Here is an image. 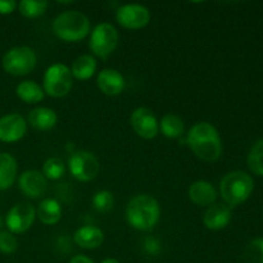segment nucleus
Returning <instances> with one entry per match:
<instances>
[{
    "label": "nucleus",
    "mask_w": 263,
    "mask_h": 263,
    "mask_svg": "<svg viewBox=\"0 0 263 263\" xmlns=\"http://www.w3.org/2000/svg\"><path fill=\"white\" fill-rule=\"evenodd\" d=\"M190 151L202 161L212 163L222 154V140L217 128L208 122H198L187 133Z\"/></svg>",
    "instance_id": "f257e3e1"
},
{
    "label": "nucleus",
    "mask_w": 263,
    "mask_h": 263,
    "mask_svg": "<svg viewBox=\"0 0 263 263\" xmlns=\"http://www.w3.org/2000/svg\"><path fill=\"white\" fill-rule=\"evenodd\" d=\"M126 218L131 228L139 231H149L159 222L161 207L156 198L149 194H139L128 202Z\"/></svg>",
    "instance_id": "f03ea898"
},
{
    "label": "nucleus",
    "mask_w": 263,
    "mask_h": 263,
    "mask_svg": "<svg viewBox=\"0 0 263 263\" xmlns=\"http://www.w3.org/2000/svg\"><path fill=\"white\" fill-rule=\"evenodd\" d=\"M253 189V179L244 171L229 172L220 182V194L229 207H235L246 202Z\"/></svg>",
    "instance_id": "7ed1b4c3"
},
{
    "label": "nucleus",
    "mask_w": 263,
    "mask_h": 263,
    "mask_svg": "<svg viewBox=\"0 0 263 263\" xmlns=\"http://www.w3.org/2000/svg\"><path fill=\"white\" fill-rule=\"evenodd\" d=\"M53 31L61 40L77 43L90 33V20L77 10L63 12L54 20Z\"/></svg>",
    "instance_id": "20e7f679"
},
{
    "label": "nucleus",
    "mask_w": 263,
    "mask_h": 263,
    "mask_svg": "<svg viewBox=\"0 0 263 263\" xmlns=\"http://www.w3.org/2000/svg\"><path fill=\"white\" fill-rule=\"evenodd\" d=\"M3 68L12 76H26L36 66V54L28 46H15L9 49L3 57Z\"/></svg>",
    "instance_id": "39448f33"
},
{
    "label": "nucleus",
    "mask_w": 263,
    "mask_h": 263,
    "mask_svg": "<svg viewBox=\"0 0 263 263\" xmlns=\"http://www.w3.org/2000/svg\"><path fill=\"white\" fill-rule=\"evenodd\" d=\"M73 86L71 69L63 63L51 64L44 74V92L51 98L66 97Z\"/></svg>",
    "instance_id": "423d86ee"
},
{
    "label": "nucleus",
    "mask_w": 263,
    "mask_h": 263,
    "mask_svg": "<svg viewBox=\"0 0 263 263\" xmlns=\"http://www.w3.org/2000/svg\"><path fill=\"white\" fill-rule=\"evenodd\" d=\"M118 45V32L110 23L103 22L95 26L90 35L89 46L92 53L102 59H107Z\"/></svg>",
    "instance_id": "0eeeda50"
},
{
    "label": "nucleus",
    "mask_w": 263,
    "mask_h": 263,
    "mask_svg": "<svg viewBox=\"0 0 263 263\" xmlns=\"http://www.w3.org/2000/svg\"><path fill=\"white\" fill-rule=\"evenodd\" d=\"M68 168L72 176L82 182L94 180L100 171L97 157L87 151H77L68 159Z\"/></svg>",
    "instance_id": "6e6552de"
},
{
    "label": "nucleus",
    "mask_w": 263,
    "mask_h": 263,
    "mask_svg": "<svg viewBox=\"0 0 263 263\" xmlns=\"http://www.w3.org/2000/svg\"><path fill=\"white\" fill-rule=\"evenodd\" d=\"M36 217V211L30 203H18L8 211L5 216V225L12 234H23L32 226Z\"/></svg>",
    "instance_id": "1a4fd4ad"
},
{
    "label": "nucleus",
    "mask_w": 263,
    "mask_h": 263,
    "mask_svg": "<svg viewBox=\"0 0 263 263\" xmlns=\"http://www.w3.org/2000/svg\"><path fill=\"white\" fill-rule=\"evenodd\" d=\"M116 20L122 27L128 30H140L151 22V12L140 4H126L118 8Z\"/></svg>",
    "instance_id": "9d476101"
},
{
    "label": "nucleus",
    "mask_w": 263,
    "mask_h": 263,
    "mask_svg": "<svg viewBox=\"0 0 263 263\" xmlns=\"http://www.w3.org/2000/svg\"><path fill=\"white\" fill-rule=\"evenodd\" d=\"M130 122L134 131L145 140H151L158 135L159 122L157 121L153 110L149 109V108H136L131 115Z\"/></svg>",
    "instance_id": "9b49d317"
},
{
    "label": "nucleus",
    "mask_w": 263,
    "mask_h": 263,
    "mask_svg": "<svg viewBox=\"0 0 263 263\" xmlns=\"http://www.w3.org/2000/svg\"><path fill=\"white\" fill-rule=\"evenodd\" d=\"M27 122L18 113L3 116L0 118V141L3 143H17L25 136Z\"/></svg>",
    "instance_id": "f8f14e48"
},
{
    "label": "nucleus",
    "mask_w": 263,
    "mask_h": 263,
    "mask_svg": "<svg viewBox=\"0 0 263 263\" xmlns=\"http://www.w3.org/2000/svg\"><path fill=\"white\" fill-rule=\"evenodd\" d=\"M18 185L23 194L31 199H36L45 194L48 189V180L41 172L36 170H28L22 172L18 179Z\"/></svg>",
    "instance_id": "ddd939ff"
},
{
    "label": "nucleus",
    "mask_w": 263,
    "mask_h": 263,
    "mask_svg": "<svg viewBox=\"0 0 263 263\" xmlns=\"http://www.w3.org/2000/svg\"><path fill=\"white\" fill-rule=\"evenodd\" d=\"M97 85L100 91L108 97L120 95L125 89V77L117 69L105 68L102 69L98 74Z\"/></svg>",
    "instance_id": "4468645a"
},
{
    "label": "nucleus",
    "mask_w": 263,
    "mask_h": 263,
    "mask_svg": "<svg viewBox=\"0 0 263 263\" xmlns=\"http://www.w3.org/2000/svg\"><path fill=\"white\" fill-rule=\"evenodd\" d=\"M231 216V210L228 204L215 203L210 205L203 215V223L212 231L222 230L230 223Z\"/></svg>",
    "instance_id": "2eb2a0df"
},
{
    "label": "nucleus",
    "mask_w": 263,
    "mask_h": 263,
    "mask_svg": "<svg viewBox=\"0 0 263 263\" xmlns=\"http://www.w3.org/2000/svg\"><path fill=\"white\" fill-rule=\"evenodd\" d=\"M189 199L199 207H210L217 199V192L211 182L199 180L189 186Z\"/></svg>",
    "instance_id": "dca6fc26"
},
{
    "label": "nucleus",
    "mask_w": 263,
    "mask_h": 263,
    "mask_svg": "<svg viewBox=\"0 0 263 263\" xmlns=\"http://www.w3.org/2000/svg\"><path fill=\"white\" fill-rule=\"evenodd\" d=\"M73 240L84 249H97L104 241V233L95 226H82L76 230Z\"/></svg>",
    "instance_id": "f3484780"
},
{
    "label": "nucleus",
    "mask_w": 263,
    "mask_h": 263,
    "mask_svg": "<svg viewBox=\"0 0 263 263\" xmlns=\"http://www.w3.org/2000/svg\"><path fill=\"white\" fill-rule=\"evenodd\" d=\"M17 161L12 154L0 153V192L10 189L17 177Z\"/></svg>",
    "instance_id": "a211bd4d"
},
{
    "label": "nucleus",
    "mask_w": 263,
    "mask_h": 263,
    "mask_svg": "<svg viewBox=\"0 0 263 263\" xmlns=\"http://www.w3.org/2000/svg\"><path fill=\"white\" fill-rule=\"evenodd\" d=\"M58 116L53 109L46 107H37L28 115V123L40 131H49L57 125Z\"/></svg>",
    "instance_id": "6ab92c4d"
},
{
    "label": "nucleus",
    "mask_w": 263,
    "mask_h": 263,
    "mask_svg": "<svg viewBox=\"0 0 263 263\" xmlns=\"http://www.w3.org/2000/svg\"><path fill=\"white\" fill-rule=\"evenodd\" d=\"M36 215H37L39 220L44 225H55L62 218V207L58 200L53 199V198H48V199H44L39 204Z\"/></svg>",
    "instance_id": "aec40b11"
},
{
    "label": "nucleus",
    "mask_w": 263,
    "mask_h": 263,
    "mask_svg": "<svg viewBox=\"0 0 263 263\" xmlns=\"http://www.w3.org/2000/svg\"><path fill=\"white\" fill-rule=\"evenodd\" d=\"M95 71H97V61L94 57L87 55V54L74 59L71 67L72 77L80 80V81H86V80L91 79Z\"/></svg>",
    "instance_id": "412c9836"
},
{
    "label": "nucleus",
    "mask_w": 263,
    "mask_h": 263,
    "mask_svg": "<svg viewBox=\"0 0 263 263\" xmlns=\"http://www.w3.org/2000/svg\"><path fill=\"white\" fill-rule=\"evenodd\" d=\"M15 94L22 102L28 104H35L44 99V90L32 80L20 82L15 87Z\"/></svg>",
    "instance_id": "4be33fe9"
},
{
    "label": "nucleus",
    "mask_w": 263,
    "mask_h": 263,
    "mask_svg": "<svg viewBox=\"0 0 263 263\" xmlns=\"http://www.w3.org/2000/svg\"><path fill=\"white\" fill-rule=\"evenodd\" d=\"M159 130L166 138L177 139L184 134V122L179 116L168 113L162 117L161 122H159Z\"/></svg>",
    "instance_id": "5701e85b"
},
{
    "label": "nucleus",
    "mask_w": 263,
    "mask_h": 263,
    "mask_svg": "<svg viewBox=\"0 0 263 263\" xmlns=\"http://www.w3.org/2000/svg\"><path fill=\"white\" fill-rule=\"evenodd\" d=\"M247 163L253 174L263 176V139L253 144L247 157Z\"/></svg>",
    "instance_id": "b1692460"
},
{
    "label": "nucleus",
    "mask_w": 263,
    "mask_h": 263,
    "mask_svg": "<svg viewBox=\"0 0 263 263\" xmlns=\"http://www.w3.org/2000/svg\"><path fill=\"white\" fill-rule=\"evenodd\" d=\"M48 8V2L44 0H22L18 4L20 13L26 18H36L43 15Z\"/></svg>",
    "instance_id": "393cba45"
},
{
    "label": "nucleus",
    "mask_w": 263,
    "mask_h": 263,
    "mask_svg": "<svg viewBox=\"0 0 263 263\" xmlns=\"http://www.w3.org/2000/svg\"><path fill=\"white\" fill-rule=\"evenodd\" d=\"M66 172V166H64L63 161L57 157H51V158L46 159L43 164V175L45 176L46 180H59Z\"/></svg>",
    "instance_id": "a878e982"
},
{
    "label": "nucleus",
    "mask_w": 263,
    "mask_h": 263,
    "mask_svg": "<svg viewBox=\"0 0 263 263\" xmlns=\"http://www.w3.org/2000/svg\"><path fill=\"white\" fill-rule=\"evenodd\" d=\"M246 263H263V238H257L247 246L244 251Z\"/></svg>",
    "instance_id": "bb28decb"
},
{
    "label": "nucleus",
    "mask_w": 263,
    "mask_h": 263,
    "mask_svg": "<svg viewBox=\"0 0 263 263\" xmlns=\"http://www.w3.org/2000/svg\"><path fill=\"white\" fill-rule=\"evenodd\" d=\"M113 203H115V198H113L112 193L108 190L97 192L92 198V205L98 212H108L112 210Z\"/></svg>",
    "instance_id": "cd10ccee"
},
{
    "label": "nucleus",
    "mask_w": 263,
    "mask_h": 263,
    "mask_svg": "<svg viewBox=\"0 0 263 263\" xmlns=\"http://www.w3.org/2000/svg\"><path fill=\"white\" fill-rule=\"evenodd\" d=\"M18 241L14 234L9 231H0V252L4 254H12L17 251Z\"/></svg>",
    "instance_id": "c85d7f7f"
},
{
    "label": "nucleus",
    "mask_w": 263,
    "mask_h": 263,
    "mask_svg": "<svg viewBox=\"0 0 263 263\" xmlns=\"http://www.w3.org/2000/svg\"><path fill=\"white\" fill-rule=\"evenodd\" d=\"M144 248H145V252L151 256H157V254L161 252V244L157 239L154 238H148L144 243Z\"/></svg>",
    "instance_id": "c756f323"
},
{
    "label": "nucleus",
    "mask_w": 263,
    "mask_h": 263,
    "mask_svg": "<svg viewBox=\"0 0 263 263\" xmlns=\"http://www.w3.org/2000/svg\"><path fill=\"white\" fill-rule=\"evenodd\" d=\"M17 7L18 4L14 0H0V14H10V13L14 12Z\"/></svg>",
    "instance_id": "7c9ffc66"
},
{
    "label": "nucleus",
    "mask_w": 263,
    "mask_h": 263,
    "mask_svg": "<svg viewBox=\"0 0 263 263\" xmlns=\"http://www.w3.org/2000/svg\"><path fill=\"white\" fill-rule=\"evenodd\" d=\"M69 263H95L92 261L91 258H89L87 256H85V254H77V256H74L73 258L69 261Z\"/></svg>",
    "instance_id": "2f4dec72"
},
{
    "label": "nucleus",
    "mask_w": 263,
    "mask_h": 263,
    "mask_svg": "<svg viewBox=\"0 0 263 263\" xmlns=\"http://www.w3.org/2000/svg\"><path fill=\"white\" fill-rule=\"evenodd\" d=\"M100 263H120V262H118L116 258H105L104 261H102Z\"/></svg>",
    "instance_id": "473e14b6"
},
{
    "label": "nucleus",
    "mask_w": 263,
    "mask_h": 263,
    "mask_svg": "<svg viewBox=\"0 0 263 263\" xmlns=\"http://www.w3.org/2000/svg\"><path fill=\"white\" fill-rule=\"evenodd\" d=\"M58 4H72V2H58Z\"/></svg>",
    "instance_id": "72a5a7b5"
},
{
    "label": "nucleus",
    "mask_w": 263,
    "mask_h": 263,
    "mask_svg": "<svg viewBox=\"0 0 263 263\" xmlns=\"http://www.w3.org/2000/svg\"><path fill=\"white\" fill-rule=\"evenodd\" d=\"M3 226V220H2V216H0V228Z\"/></svg>",
    "instance_id": "f704fd0d"
}]
</instances>
